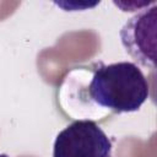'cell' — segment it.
<instances>
[{
    "mask_svg": "<svg viewBox=\"0 0 157 157\" xmlns=\"http://www.w3.org/2000/svg\"><path fill=\"white\" fill-rule=\"evenodd\" d=\"M157 5L146 7L129 18L120 29L125 52L140 65L155 69L156 65Z\"/></svg>",
    "mask_w": 157,
    "mask_h": 157,
    "instance_id": "3",
    "label": "cell"
},
{
    "mask_svg": "<svg viewBox=\"0 0 157 157\" xmlns=\"http://www.w3.org/2000/svg\"><path fill=\"white\" fill-rule=\"evenodd\" d=\"M53 157H112V141L93 120H76L56 135Z\"/></svg>",
    "mask_w": 157,
    "mask_h": 157,
    "instance_id": "2",
    "label": "cell"
},
{
    "mask_svg": "<svg viewBox=\"0 0 157 157\" xmlns=\"http://www.w3.org/2000/svg\"><path fill=\"white\" fill-rule=\"evenodd\" d=\"M91 99L114 113L136 112L150 94L148 82L140 67L130 61L97 64L88 85Z\"/></svg>",
    "mask_w": 157,
    "mask_h": 157,
    "instance_id": "1",
    "label": "cell"
}]
</instances>
